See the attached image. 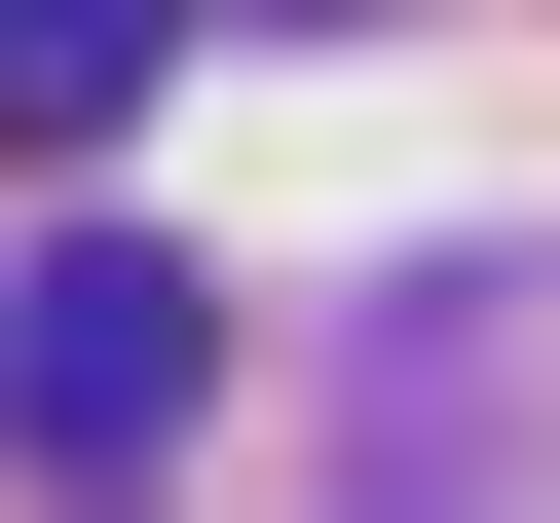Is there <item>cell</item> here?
<instances>
[{"mask_svg":"<svg viewBox=\"0 0 560 523\" xmlns=\"http://www.w3.org/2000/svg\"><path fill=\"white\" fill-rule=\"evenodd\" d=\"M150 75H187V0H0V150H113Z\"/></svg>","mask_w":560,"mask_h":523,"instance_id":"2","label":"cell"},{"mask_svg":"<svg viewBox=\"0 0 560 523\" xmlns=\"http://www.w3.org/2000/svg\"><path fill=\"white\" fill-rule=\"evenodd\" d=\"M187 374H224V300H187V262L150 224H38V262H0V449H187Z\"/></svg>","mask_w":560,"mask_h":523,"instance_id":"1","label":"cell"}]
</instances>
